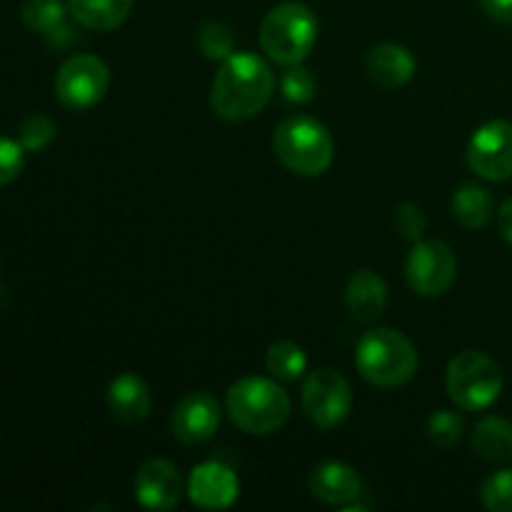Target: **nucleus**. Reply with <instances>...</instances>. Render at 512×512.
Masks as SVG:
<instances>
[{
  "label": "nucleus",
  "instance_id": "1",
  "mask_svg": "<svg viewBox=\"0 0 512 512\" xmlns=\"http://www.w3.org/2000/svg\"><path fill=\"white\" fill-rule=\"evenodd\" d=\"M275 90V75L260 55L235 50L220 63L210 85V105L220 120H250L268 105Z\"/></svg>",
  "mask_w": 512,
  "mask_h": 512
},
{
  "label": "nucleus",
  "instance_id": "2",
  "mask_svg": "<svg viewBox=\"0 0 512 512\" xmlns=\"http://www.w3.org/2000/svg\"><path fill=\"white\" fill-rule=\"evenodd\" d=\"M225 408L230 420L248 435L278 433L290 418V395L278 385V380L245 375L235 380L225 395Z\"/></svg>",
  "mask_w": 512,
  "mask_h": 512
},
{
  "label": "nucleus",
  "instance_id": "3",
  "mask_svg": "<svg viewBox=\"0 0 512 512\" xmlns=\"http://www.w3.org/2000/svg\"><path fill=\"white\" fill-rule=\"evenodd\" d=\"M418 350L393 328L368 330L355 348V368L375 388H400L418 373Z\"/></svg>",
  "mask_w": 512,
  "mask_h": 512
},
{
  "label": "nucleus",
  "instance_id": "4",
  "mask_svg": "<svg viewBox=\"0 0 512 512\" xmlns=\"http://www.w3.org/2000/svg\"><path fill=\"white\" fill-rule=\"evenodd\" d=\"M275 158L285 170L305 178L328 173L335 160V140L320 120L310 115H290L273 133Z\"/></svg>",
  "mask_w": 512,
  "mask_h": 512
},
{
  "label": "nucleus",
  "instance_id": "5",
  "mask_svg": "<svg viewBox=\"0 0 512 512\" xmlns=\"http://www.w3.org/2000/svg\"><path fill=\"white\" fill-rule=\"evenodd\" d=\"M318 18L298 0L275 5L260 23V48L273 63L290 68L313 53L318 43Z\"/></svg>",
  "mask_w": 512,
  "mask_h": 512
},
{
  "label": "nucleus",
  "instance_id": "6",
  "mask_svg": "<svg viewBox=\"0 0 512 512\" xmlns=\"http://www.w3.org/2000/svg\"><path fill=\"white\" fill-rule=\"evenodd\" d=\"M448 395L465 413H480L498 403L503 393V370L490 355L480 350H463L455 355L445 375Z\"/></svg>",
  "mask_w": 512,
  "mask_h": 512
},
{
  "label": "nucleus",
  "instance_id": "7",
  "mask_svg": "<svg viewBox=\"0 0 512 512\" xmlns=\"http://www.w3.org/2000/svg\"><path fill=\"white\" fill-rule=\"evenodd\" d=\"M110 88V70L98 55H70L55 75V98L63 108L83 113L95 108Z\"/></svg>",
  "mask_w": 512,
  "mask_h": 512
},
{
  "label": "nucleus",
  "instance_id": "8",
  "mask_svg": "<svg viewBox=\"0 0 512 512\" xmlns=\"http://www.w3.org/2000/svg\"><path fill=\"white\" fill-rule=\"evenodd\" d=\"M458 275V260L443 240H418L405 263V280L410 290L423 298L448 293Z\"/></svg>",
  "mask_w": 512,
  "mask_h": 512
},
{
  "label": "nucleus",
  "instance_id": "9",
  "mask_svg": "<svg viewBox=\"0 0 512 512\" xmlns=\"http://www.w3.org/2000/svg\"><path fill=\"white\" fill-rule=\"evenodd\" d=\"M303 410L313 425L323 430L338 428L353 410V390L340 373L330 368L313 370L303 383Z\"/></svg>",
  "mask_w": 512,
  "mask_h": 512
},
{
  "label": "nucleus",
  "instance_id": "10",
  "mask_svg": "<svg viewBox=\"0 0 512 512\" xmlns=\"http://www.w3.org/2000/svg\"><path fill=\"white\" fill-rule=\"evenodd\" d=\"M468 165L475 175L493 183L512 178V123L488 120L468 143Z\"/></svg>",
  "mask_w": 512,
  "mask_h": 512
},
{
  "label": "nucleus",
  "instance_id": "11",
  "mask_svg": "<svg viewBox=\"0 0 512 512\" xmlns=\"http://www.w3.org/2000/svg\"><path fill=\"white\" fill-rule=\"evenodd\" d=\"M220 428V403L208 390H193L173 408L170 433L183 445L208 443Z\"/></svg>",
  "mask_w": 512,
  "mask_h": 512
},
{
  "label": "nucleus",
  "instance_id": "12",
  "mask_svg": "<svg viewBox=\"0 0 512 512\" xmlns=\"http://www.w3.org/2000/svg\"><path fill=\"white\" fill-rule=\"evenodd\" d=\"M183 498V475L165 458H150L135 473V500L145 510H173Z\"/></svg>",
  "mask_w": 512,
  "mask_h": 512
},
{
  "label": "nucleus",
  "instance_id": "13",
  "mask_svg": "<svg viewBox=\"0 0 512 512\" xmlns=\"http://www.w3.org/2000/svg\"><path fill=\"white\" fill-rule=\"evenodd\" d=\"M240 480L233 468L208 460V463L195 465L188 478V498L190 503L203 510H228L238 500Z\"/></svg>",
  "mask_w": 512,
  "mask_h": 512
},
{
  "label": "nucleus",
  "instance_id": "14",
  "mask_svg": "<svg viewBox=\"0 0 512 512\" xmlns=\"http://www.w3.org/2000/svg\"><path fill=\"white\" fill-rule=\"evenodd\" d=\"M20 18H23L25 28L43 35L53 48L65 50L78 43V30L68 20L73 15L63 0H25L20 5Z\"/></svg>",
  "mask_w": 512,
  "mask_h": 512
},
{
  "label": "nucleus",
  "instance_id": "15",
  "mask_svg": "<svg viewBox=\"0 0 512 512\" xmlns=\"http://www.w3.org/2000/svg\"><path fill=\"white\" fill-rule=\"evenodd\" d=\"M310 493L315 500L333 508H345L363 495V480L358 470L340 460H325L310 473Z\"/></svg>",
  "mask_w": 512,
  "mask_h": 512
},
{
  "label": "nucleus",
  "instance_id": "16",
  "mask_svg": "<svg viewBox=\"0 0 512 512\" xmlns=\"http://www.w3.org/2000/svg\"><path fill=\"white\" fill-rule=\"evenodd\" d=\"M365 70L373 83L383 85V88H400L413 80L418 63L405 45L378 43L365 53Z\"/></svg>",
  "mask_w": 512,
  "mask_h": 512
},
{
  "label": "nucleus",
  "instance_id": "17",
  "mask_svg": "<svg viewBox=\"0 0 512 512\" xmlns=\"http://www.w3.org/2000/svg\"><path fill=\"white\" fill-rule=\"evenodd\" d=\"M153 405L148 383L135 373H123L108 385V408L115 420L125 425L143 423Z\"/></svg>",
  "mask_w": 512,
  "mask_h": 512
},
{
  "label": "nucleus",
  "instance_id": "18",
  "mask_svg": "<svg viewBox=\"0 0 512 512\" xmlns=\"http://www.w3.org/2000/svg\"><path fill=\"white\" fill-rule=\"evenodd\" d=\"M345 305L360 323H375L388 308V285L375 270H358L345 288Z\"/></svg>",
  "mask_w": 512,
  "mask_h": 512
},
{
  "label": "nucleus",
  "instance_id": "19",
  "mask_svg": "<svg viewBox=\"0 0 512 512\" xmlns=\"http://www.w3.org/2000/svg\"><path fill=\"white\" fill-rule=\"evenodd\" d=\"M135 0H68L70 15L83 28L110 33L120 28L133 13Z\"/></svg>",
  "mask_w": 512,
  "mask_h": 512
},
{
  "label": "nucleus",
  "instance_id": "20",
  "mask_svg": "<svg viewBox=\"0 0 512 512\" xmlns=\"http://www.w3.org/2000/svg\"><path fill=\"white\" fill-rule=\"evenodd\" d=\"M473 450L485 463H510L512 460V423L505 418H483L473 428Z\"/></svg>",
  "mask_w": 512,
  "mask_h": 512
},
{
  "label": "nucleus",
  "instance_id": "21",
  "mask_svg": "<svg viewBox=\"0 0 512 512\" xmlns=\"http://www.w3.org/2000/svg\"><path fill=\"white\" fill-rule=\"evenodd\" d=\"M453 215L465 230H480L493 220L495 198L488 188L465 183L453 195Z\"/></svg>",
  "mask_w": 512,
  "mask_h": 512
},
{
  "label": "nucleus",
  "instance_id": "22",
  "mask_svg": "<svg viewBox=\"0 0 512 512\" xmlns=\"http://www.w3.org/2000/svg\"><path fill=\"white\" fill-rule=\"evenodd\" d=\"M265 368L273 375L275 380H283V383H295L305 375L308 370V355L293 340H278L268 348L265 353Z\"/></svg>",
  "mask_w": 512,
  "mask_h": 512
},
{
  "label": "nucleus",
  "instance_id": "23",
  "mask_svg": "<svg viewBox=\"0 0 512 512\" xmlns=\"http://www.w3.org/2000/svg\"><path fill=\"white\" fill-rule=\"evenodd\" d=\"M195 43H198L200 53L208 60H215V63H223L228 55L235 53V35L233 30L225 23H205L203 28L195 35Z\"/></svg>",
  "mask_w": 512,
  "mask_h": 512
},
{
  "label": "nucleus",
  "instance_id": "24",
  "mask_svg": "<svg viewBox=\"0 0 512 512\" xmlns=\"http://www.w3.org/2000/svg\"><path fill=\"white\" fill-rule=\"evenodd\" d=\"M280 90H283V98L288 103L303 105L315 98V93H318V80H315L313 70L305 68L303 63L290 65L283 73V78H280Z\"/></svg>",
  "mask_w": 512,
  "mask_h": 512
},
{
  "label": "nucleus",
  "instance_id": "25",
  "mask_svg": "<svg viewBox=\"0 0 512 512\" xmlns=\"http://www.w3.org/2000/svg\"><path fill=\"white\" fill-rule=\"evenodd\" d=\"M55 133H58L55 120L43 113H35V115H28V118L20 123L18 143L23 145L25 153H40V150H45L50 143H53Z\"/></svg>",
  "mask_w": 512,
  "mask_h": 512
},
{
  "label": "nucleus",
  "instance_id": "26",
  "mask_svg": "<svg viewBox=\"0 0 512 512\" xmlns=\"http://www.w3.org/2000/svg\"><path fill=\"white\" fill-rule=\"evenodd\" d=\"M465 423L455 410H435L428 420V438L438 448H453L463 440Z\"/></svg>",
  "mask_w": 512,
  "mask_h": 512
},
{
  "label": "nucleus",
  "instance_id": "27",
  "mask_svg": "<svg viewBox=\"0 0 512 512\" xmlns=\"http://www.w3.org/2000/svg\"><path fill=\"white\" fill-rule=\"evenodd\" d=\"M480 503L490 512H512V470H498L485 478Z\"/></svg>",
  "mask_w": 512,
  "mask_h": 512
},
{
  "label": "nucleus",
  "instance_id": "28",
  "mask_svg": "<svg viewBox=\"0 0 512 512\" xmlns=\"http://www.w3.org/2000/svg\"><path fill=\"white\" fill-rule=\"evenodd\" d=\"M395 228L410 243H418L423 240L425 230H428V218H425L423 208L415 203H405L395 210Z\"/></svg>",
  "mask_w": 512,
  "mask_h": 512
},
{
  "label": "nucleus",
  "instance_id": "29",
  "mask_svg": "<svg viewBox=\"0 0 512 512\" xmlns=\"http://www.w3.org/2000/svg\"><path fill=\"white\" fill-rule=\"evenodd\" d=\"M25 165V148L18 140H10L0 135V188L13 183Z\"/></svg>",
  "mask_w": 512,
  "mask_h": 512
},
{
  "label": "nucleus",
  "instance_id": "30",
  "mask_svg": "<svg viewBox=\"0 0 512 512\" xmlns=\"http://www.w3.org/2000/svg\"><path fill=\"white\" fill-rule=\"evenodd\" d=\"M485 15L498 23H512V0H480Z\"/></svg>",
  "mask_w": 512,
  "mask_h": 512
},
{
  "label": "nucleus",
  "instance_id": "31",
  "mask_svg": "<svg viewBox=\"0 0 512 512\" xmlns=\"http://www.w3.org/2000/svg\"><path fill=\"white\" fill-rule=\"evenodd\" d=\"M498 230H500V235H503L505 243L512 245V198L505 200L503 208H500Z\"/></svg>",
  "mask_w": 512,
  "mask_h": 512
}]
</instances>
